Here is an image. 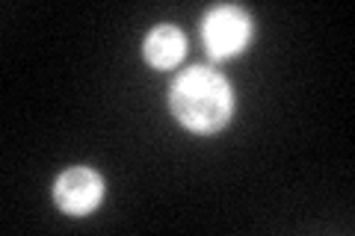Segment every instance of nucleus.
<instances>
[{"label": "nucleus", "mask_w": 355, "mask_h": 236, "mask_svg": "<svg viewBox=\"0 0 355 236\" xmlns=\"http://www.w3.org/2000/svg\"><path fill=\"white\" fill-rule=\"evenodd\" d=\"M172 116L187 130L214 133L228 125L234 112V95L225 77H219L210 69H190L172 83Z\"/></svg>", "instance_id": "obj_1"}, {"label": "nucleus", "mask_w": 355, "mask_h": 236, "mask_svg": "<svg viewBox=\"0 0 355 236\" xmlns=\"http://www.w3.org/2000/svg\"><path fill=\"white\" fill-rule=\"evenodd\" d=\"M202 36L207 44V53L214 60H225V56H234L246 48L252 36V21L237 6H216L205 18Z\"/></svg>", "instance_id": "obj_2"}, {"label": "nucleus", "mask_w": 355, "mask_h": 236, "mask_svg": "<svg viewBox=\"0 0 355 236\" xmlns=\"http://www.w3.org/2000/svg\"><path fill=\"white\" fill-rule=\"evenodd\" d=\"M104 183L92 168H69L57 183H53V198H57L60 210L71 212V216H86L101 204Z\"/></svg>", "instance_id": "obj_3"}, {"label": "nucleus", "mask_w": 355, "mask_h": 236, "mask_svg": "<svg viewBox=\"0 0 355 236\" xmlns=\"http://www.w3.org/2000/svg\"><path fill=\"white\" fill-rule=\"evenodd\" d=\"M142 51H146V60H148V65H154V69H172V65H178L184 60L187 39H184L181 30L163 24V27H154L146 36V48Z\"/></svg>", "instance_id": "obj_4"}]
</instances>
